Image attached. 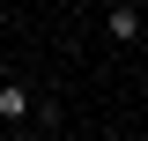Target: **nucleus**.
Segmentation results:
<instances>
[{
    "instance_id": "nucleus-4",
    "label": "nucleus",
    "mask_w": 148,
    "mask_h": 141,
    "mask_svg": "<svg viewBox=\"0 0 148 141\" xmlns=\"http://www.w3.org/2000/svg\"><path fill=\"white\" fill-rule=\"evenodd\" d=\"M141 22H148V15H141Z\"/></svg>"
},
{
    "instance_id": "nucleus-1",
    "label": "nucleus",
    "mask_w": 148,
    "mask_h": 141,
    "mask_svg": "<svg viewBox=\"0 0 148 141\" xmlns=\"http://www.w3.org/2000/svg\"><path fill=\"white\" fill-rule=\"evenodd\" d=\"M30 111H37V97H30V82H15V74H8V82H0V119H8V126H22Z\"/></svg>"
},
{
    "instance_id": "nucleus-3",
    "label": "nucleus",
    "mask_w": 148,
    "mask_h": 141,
    "mask_svg": "<svg viewBox=\"0 0 148 141\" xmlns=\"http://www.w3.org/2000/svg\"><path fill=\"white\" fill-rule=\"evenodd\" d=\"M45 141H52V134H45Z\"/></svg>"
},
{
    "instance_id": "nucleus-2",
    "label": "nucleus",
    "mask_w": 148,
    "mask_h": 141,
    "mask_svg": "<svg viewBox=\"0 0 148 141\" xmlns=\"http://www.w3.org/2000/svg\"><path fill=\"white\" fill-rule=\"evenodd\" d=\"M104 30H111V45H133V37H141V8H111Z\"/></svg>"
}]
</instances>
